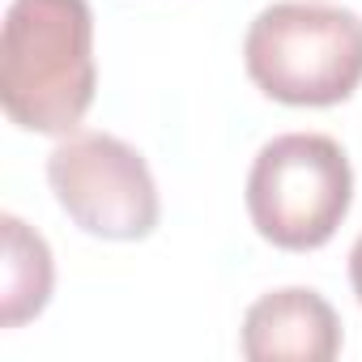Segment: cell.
I'll use <instances>...</instances> for the list:
<instances>
[{
    "label": "cell",
    "mask_w": 362,
    "mask_h": 362,
    "mask_svg": "<svg viewBox=\"0 0 362 362\" xmlns=\"http://www.w3.org/2000/svg\"><path fill=\"white\" fill-rule=\"evenodd\" d=\"M94 90L90 0H13L0 30V107L9 124L69 136L94 107Z\"/></svg>",
    "instance_id": "1"
},
{
    "label": "cell",
    "mask_w": 362,
    "mask_h": 362,
    "mask_svg": "<svg viewBox=\"0 0 362 362\" xmlns=\"http://www.w3.org/2000/svg\"><path fill=\"white\" fill-rule=\"evenodd\" d=\"M260 94L286 107H337L362 86V18L328 0H277L243 39Z\"/></svg>",
    "instance_id": "2"
},
{
    "label": "cell",
    "mask_w": 362,
    "mask_h": 362,
    "mask_svg": "<svg viewBox=\"0 0 362 362\" xmlns=\"http://www.w3.org/2000/svg\"><path fill=\"white\" fill-rule=\"evenodd\" d=\"M354 205V166L324 132H281L260 145L247 170V214L281 252L324 247Z\"/></svg>",
    "instance_id": "3"
},
{
    "label": "cell",
    "mask_w": 362,
    "mask_h": 362,
    "mask_svg": "<svg viewBox=\"0 0 362 362\" xmlns=\"http://www.w3.org/2000/svg\"><path fill=\"white\" fill-rule=\"evenodd\" d=\"M56 205L94 239L136 243L158 230L162 201L141 149L111 132H69L47 153Z\"/></svg>",
    "instance_id": "4"
},
{
    "label": "cell",
    "mask_w": 362,
    "mask_h": 362,
    "mask_svg": "<svg viewBox=\"0 0 362 362\" xmlns=\"http://www.w3.org/2000/svg\"><path fill=\"white\" fill-rule=\"evenodd\" d=\"M239 349L247 362H332L341 354V320L320 290L286 286L247 307Z\"/></svg>",
    "instance_id": "5"
},
{
    "label": "cell",
    "mask_w": 362,
    "mask_h": 362,
    "mask_svg": "<svg viewBox=\"0 0 362 362\" xmlns=\"http://www.w3.org/2000/svg\"><path fill=\"white\" fill-rule=\"evenodd\" d=\"M5 230V273H0V328H22L35 320L56 286L52 247L39 230H30L18 214H0Z\"/></svg>",
    "instance_id": "6"
},
{
    "label": "cell",
    "mask_w": 362,
    "mask_h": 362,
    "mask_svg": "<svg viewBox=\"0 0 362 362\" xmlns=\"http://www.w3.org/2000/svg\"><path fill=\"white\" fill-rule=\"evenodd\" d=\"M349 286H354V294H358V303H362V235H358V243L349 247Z\"/></svg>",
    "instance_id": "7"
}]
</instances>
